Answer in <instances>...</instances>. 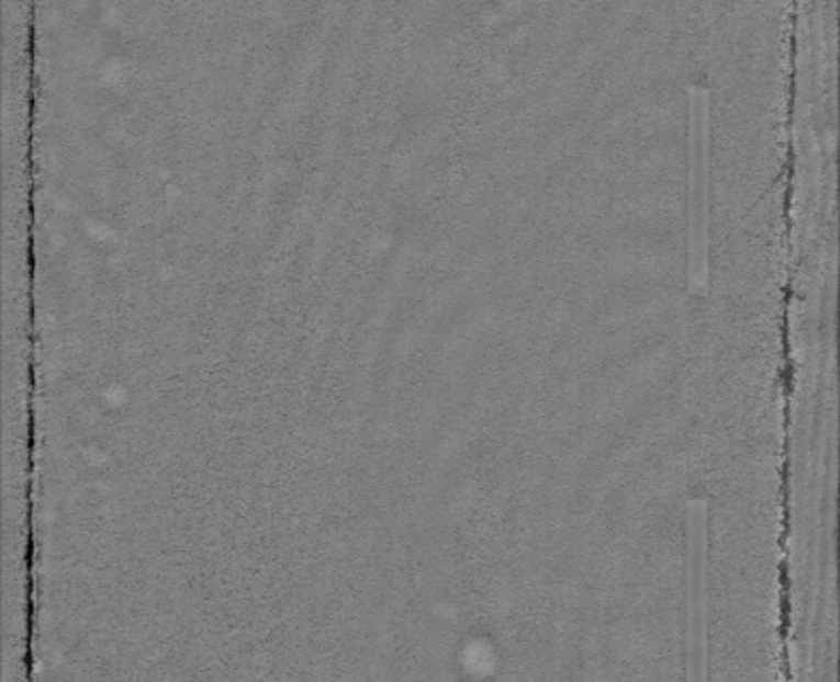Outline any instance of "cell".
<instances>
[{
	"instance_id": "obj_1",
	"label": "cell",
	"mask_w": 840,
	"mask_h": 682,
	"mask_svg": "<svg viewBox=\"0 0 840 682\" xmlns=\"http://www.w3.org/2000/svg\"><path fill=\"white\" fill-rule=\"evenodd\" d=\"M691 198H688V276L692 291L708 283V91L691 84Z\"/></svg>"
}]
</instances>
